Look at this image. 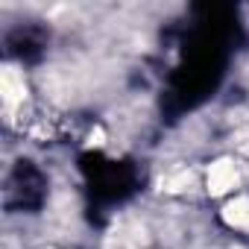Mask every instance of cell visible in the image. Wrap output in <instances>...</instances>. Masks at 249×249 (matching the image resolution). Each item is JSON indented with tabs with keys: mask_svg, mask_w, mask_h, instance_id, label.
<instances>
[{
	"mask_svg": "<svg viewBox=\"0 0 249 249\" xmlns=\"http://www.w3.org/2000/svg\"><path fill=\"white\" fill-rule=\"evenodd\" d=\"M237 185H240V167L234 159L223 156V159L211 161V167H208V194L211 196H223V194L234 191Z\"/></svg>",
	"mask_w": 249,
	"mask_h": 249,
	"instance_id": "6da1fadb",
	"label": "cell"
},
{
	"mask_svg": "<svg viewBox=\"0 0 249 249\" xmlns=\"http://www.w3.org/2000/svg\"><path fill=\"white\" fill-rule=\"evenodd\" d=\"M0 94H3V106L9 111L24 106V100H27V79H24V73L15 65L0 68Z\"/></svg>",
	"mask_w": 249,
	"mask_h": 249,
	"instance_id": "7a4b0ae2",
	"label": "cell"
},
{
	"mask_svg": "<svg viewBox=\"0 0 249 249\" xmlns=\"http://www.w3.org/2000/svg\"><path fill=\"white\" fill-rule=\"evenodd\" d=\"M223 223L231 229H249V196H234L220 211Z\"/></svg>",
	"mask_w": 249,
	"mask_h": 249,
	"instance_id": "3957f363",
	"label": "cell"
},
{
	"mask_svg": "<svg viewBox=\"0 0 249 249\" xmlns=\"http://www.w3.org/2000/svg\"><path fill=\"white\" fill-rule=\"evenodd\" d=\"M194 179H196V173H194V170H188V167H179V170H173L170 176H164V179H161V191H167V194L191 191Z\"/></svg>",
	"mask_w": 249,
	"mask_h": 249,
	"instance_id": "277c9868",
	"label": "cell"
},
{
	"mask_svg": "<svg viewBox=\"0 0 249 249\" xmlns=\"http://www.w3.org/2000/svg\"><path fill=\"white\" fill-rule=\"evenodd\" d=\"M237 150L249 153V132H240V135H237Z\"/></svg>",
	"mask_w": 249,
	"mask_h": 249,
	"instance_id": "5b68a950",
	"label": "cell"
},
{
	"mask_svg": "<svg viewBox=\"0 0 249 249\" xmlns=\"http://www.w3.org/2000/svg\"><path fill=\"white\" fill-rule=\"evenodd\" d=\"M47 249H53V246H47Z\"/></svg>",
	"mask_w": 249,
	"mask_h": 249,
	"instance_id": "8992f818",
	"label": "cell"
}]
</instances>
